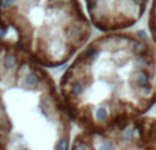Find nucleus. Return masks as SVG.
Returning <instances> with one entry per match:
<instances>
[{"instance_id": "3", "label": "nucleus", "mask_w": 156, "mask_h": 150, "mask_svg": "<svg viewBox=\"0 0 156 150\" xmlns=\"http://www.w3.org/2000/svg\"><path fill=\"white\" fill-rule=\"evenodd\" d=\"M70 150H156V118L144 115L105 130H80Z\"/></svg>"}, {"instance_id": "2", "label": "nucleus", "mask_w": 156, "mask_h": 150, "mask_svg": "<svg viewBox=\"0 0 156 150\" xmlns=\"http://www.w3.org/2000/svg\"><path fill=\"white\" fill-rule=\"evenodd\" d=\"M71 121L49 74L18 45L0 41V145L70 150Z\"/></svg>"}, {"instance_id": "6", "label": "nucleus", "mask_w": 156, "mask_h": 150, "mask_svg": "<svg viewBox=\"0 0 156 150\" xmlns=\"http://www.w3.org/2000/svg\"><path fill=\"white\" fill-rule=\"evenodd\" d=\"M21 0H0V11L15 10Z\"/></svg>"}, {"instance_id": "5", "label": "nucleus", "mask_w": 156, "mask_h": 150, "mask_svg": "<svg viewBox=\"0 0 156 150\" xmlns=\"http://www.w3.org/2000/svg\"><path fill=\"white\" fill-rule=\"evenodd\" d=\"M148 30L149 37L156 45V0H151L148 8Z\"/></svg>"}, {"instance_id": "7", "label": "nucleus", "mask_w": 156, "mask_h": 150, "mask_svg": "<svg viewBox=\"0 0 156 150\" xmlns=\"http://www.w3.org/2000/svg\"><path fill=\"white\" fill-rule=\"evenodd\" d=\"M0 150H5V149H4V148H3V146H2V145H0Z\"/></svg>"}, {"instance_id": "4", "label": "nucleus", "mask_w": 156, "mask_h": 150, "mask_svg": "<svg viewBox=\"0 0 156 150\" xmlns=\"http://www.w3.org/2000/svg\"><path fill=\"white\" fill-rule=\"evenodd\" d=\"M149 3L151 0H85L90 21L104 33L132 27L145 15Z\"/></svg>"}, {"instance_id": "1", "label": "nucleus", "mask_w": 156, "mask_h": 150, "mask_svg": "<svg viewBox=\"0 0 156 150\" xmlns=\"http://www.w3.org/2000/svg\"><path fill=\"white\" fill-rule=\"evenodd\" d=\"M59 86L80 130H105L144 116L156 104V45L141 32H107L81 49Z\"/></svg>"}]
</instances>
